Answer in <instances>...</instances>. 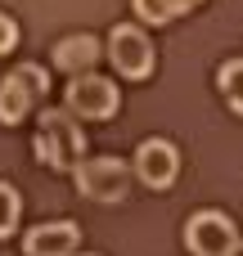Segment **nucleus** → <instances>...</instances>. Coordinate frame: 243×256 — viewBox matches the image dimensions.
I'll return each instance as SVG.
<instances>
[{
    "label": "nucleus",
    "mask_w": 243,
    "mask_h": 256,
    "mask_svg": "<svg viewBox=\"0 0 243 256\" xmlns=\"http://www.w3.org/2000/svg\"><path fill=\"white\" fill-rule=\"evenodd\" d=\"M131 166L122 158H81L72 166V180H77V194L90 198V202H122L126 189H131Z\"/></svg>",
    "instance_id": "f03ea898"
},
{
    "label": "nucleus",
    "mask_w": 243,
    "mask_h": 256,
    "mask_svg": "<svg viewBox=\"0 0 243 256\" xmlns=\"http://www.w3.org/2000/svg\"><path fill=\"white\" fill-rule=\"evenodd\" d=\"M99 54H104V50H99V40L81 32V36H63V40L54 45V54H50V58H54V68H59V72L81 76V72H90V68L99 63Z\"/></svg>",
    "instance_id": "6e6552de"
},
{
    "label": "nucleus",
    "mask_w": 243,
    "mask_h": 256,
    "mask_svg": "<svg viewBox=\"0 0 243 256\" xmlns=\"http://www.w3.org/2000/svg\"><path fill=\"white\" fill-rule=\"evenodd\" d=\"M108 63L126 76V81H144L153 72V40L144 36V27L135 22H117L108 32Z\"/></svg>",
    "instance_id": "7ed1b4c3"
},
{
    "label": "nucleus",
    "mask_w": 243,
    "mask_h": 256,
    "mask_svg": "<svg viewBox=\"0 0 243 256\" xmlns=\"http://www.w3.org/2000/svg\"><path fill=\"white\" fill-rule=\"evenodd\" d=\"M36 99H41V94L32 90V81H27V76H23L18 68H14V72H9V76L0 81V122H5V126H18V122L27 117V108L36 104Z\"/></svg>",
    "instance_id": "1a4fd4ad"
},
{
    "label": "nucleus",
    "mask_w": 243,
    "mask_h": 256,
    "mask_svg": "<svg viewBox=\"0 0 243 256\" xmlns=\"http://www.w3.org/2000/svg\"><path fill=\"white\" fill-rule=\"evenodd\" d=\"M234 243H239V230H234V220L221 216V212H198V216L185 225V248L194 256H225Z\"/></svg>",
    "instance_id": "39448f33"
},
{
    "label": "nucleus",
    "mask_w": 243,
    "mask_h": 256,
    "mask_svg": "<svg viewBox=\"0 0 243 256\" xmlns=\"http://www.w3.org/2000/svg\"><path fill=\"white\" fill-rule=\"evenodd\" d=\"M216 86H221L225 104H230V108L243 117V58H230V63H221V72H216Z\"/></svg>",
    "instance_id": "9b49d317"
},
{
    "label": "nucleus",
    "mask_w": 243,
    "mask_h": 256,
    "mask_svg": "<svg viewBox=\"0 0 243 256\" xmlns=\"http://www.w3.org/2000/svg\"><path fill=\"white\" fill-rule=\"evenodd\" d=\"M81 243V230L72 220H54V225H36L23 234V252L27 256H72Z\"/></svg>",
    "instance_id": "0eeeda50"
},
{
    "label": "nucleus",
    "mask_w": 243,
    "mask_h": 256,
    "mask_svg": "<svg viewBox=\"0 0 243 256\" xmlns=\"http://www.w3.org/2000/svg\"><path fill=\"white\" fill-rule=\"evenodd\" d=\"M131 171H135V180H144L149 189H171V184H176V171H180V153H176L171 140H158V135H153V140L140 144Z\"/></svg>",
    "instance_id": "423d86ee"
},
{
    "label": "nucleus",
    "mask_w": 243,
    "mask_h": 256,
    "mask_svg": "<svg viewBox=\"0 0 243 256\" xmlns=\"http://www.w3.org/2000/svg\"><path fill=\"white\" fill-rule=\"evenodd\" d=\"M32 144H36V162L50 171H72L86 158V135L68 108H45Z\"/></svg>",
    "instance_id": "f257e3e1"
},
{
    "label": "nucleus",
    "mask_w": 243,
    "mask_h": 256,
    "mask_svg": "<svg viewBox=\"0 0 243 256\" xmlns=\"http://www.w3.org/2000/svg\"><path fill=\"white\" fill-rule=\"evenodd\" d=\"M14 45H18V22L9 14H0V54H9Z\"/></svg>",
    "instance_id": "ddd939ff"
},
{
    "label": "nucleus",
    "mask_w": 243,
    "mask_h": 256,
    "mask_svg": "<svg viewBox=\"0 0 243 256\" xmlns=\"http://www.w3.org/2000/svg\"><path fill=\"white\" fill-rule=\"evenodd\" d=\"M198 0H135V14L144 18V22H171V18H180V14H189Z\"/></svg>",
    "instance_id": "9d476101"
},
{
    "label": "nucleus",
    "mask_w": 243,
    "mask_h": 256,
    "mask_svg": "<svg viewBox=\"0 0 243 256\" xmlns=\"http://www.w3.org/2000/svg\"><path fill=\"white\" fill-rule=\"evenodd\" d=\"M68 112L72 117H86V122H108L117 112V86L108 76H95V72H81L68 81Z\"/></svg>",
    "instance_id": "20e7f679"
},
{
    "label": "nucleus",
    "mask_w": 243,
    "mask_h": 256,
    "mask_svg": "<svg viewBox=\"0 0 243 256\" xmlns=\"http://www.w3.org/2000/svg\"><path fill=\"white\" fill-rule=\"evenodd\" d=\"M81 256H95V252H81Z\"/></svg>",
    "instance_id": "2eb2a0df"
},
{
    "label": "nucleus",
    "mask_w": 243,
    "mask_h": 256,
    "mask_svg": "<svg viewBox=\"0 0 243 256\" xmlns=\"http://www.w3.org/2000/svg\"><path fill=\"white\" fill-rule=\"evenodd\" d=\"M225 256H243V238H239V243H234V248H230Z\"/></svg>",
    "instance_id": "4468645a"
},
{
    "label": "nucleus",
    "mask_w": 243,
    "mask_h": 256,
    "mask_svg": "<svg viewBox=\"0 0 243 256\" xmlns=\"http://www.w3.org/2000/svg\"><path fill=\"white\" fill-rule=\"evenodd\" d=\"M18 220H23V198H18V189H14V184H5V180H0V238H14Z\"/></svg>",
    "instance_id": "f8f14e48"
}]
</instances>
